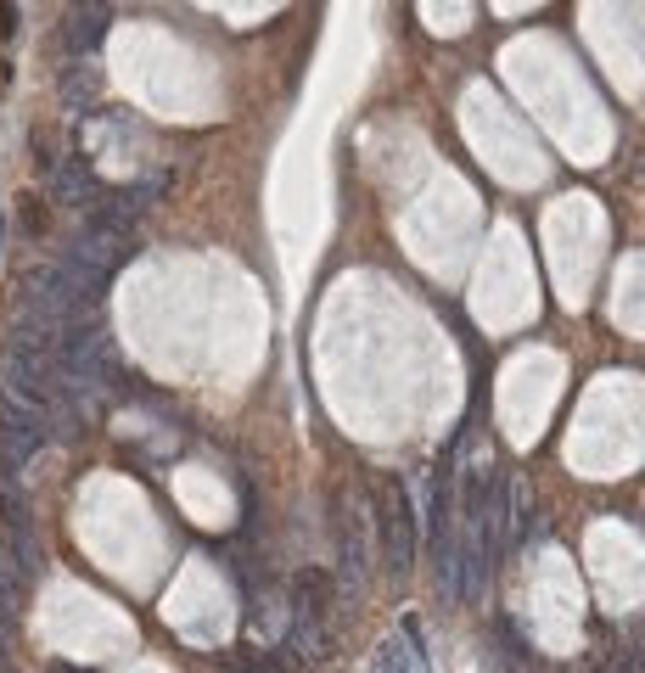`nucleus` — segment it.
I'll return each instance as SVG.
<instances>
[{
    "mask_svg": "<svg viewBox=\"0 0 645 673\" xmlns=\"http://www.w3.org/2000/svg\"><path fill=\"white\" fill-rule=\"evenodd\" d=\"M371 539L382 545V567L393 578H404L416 567V545H421V522H416V500L404 477H382L376 483V516H371Z\"/></svg>",
    "mask_w": 645,
    "mask_h": 673,
    "instance_id": "1",
    "label": "nucleus"
},
{
    "mask_svg": "<svg viewBox=\"0 0 645 673\" xmlns=\"http://www.w3.org/2000/svg\"><path fill=\"white\" fill-rule=\"evenodd\" d=\"M331 573L326 567H298L292 573V623H287V645L303 662H320L331 651Z\"/></svg>",
    "mask_w": 645,
    "mask_h": 673,
    "instance_id": "2",
    "label": "nucleus"
},
{
    "mask_svg": "<svg viewBox=\"0 0 645 673\" xmlns=\"http://www.w3.org/2000/svg\"><path fill=\"white\" fill-rule=\"evenodd\" d=\"M371 556H376V539H371V505L348 494L343 516H337V584L354 595L365 578H371Z\"/></svg>",
    "mask_w": 645,
    "mask_h": 673,
    "instance_id": "3",
    "label": "nucleus"
},
{
    "mask_svg": "<svg viewBox=\"0 0 645 673\" xmlns=\"http://www.w3.org/2000/svg\"><path fill=\"white\" fill-rule=\"evenodd\" d=\"M141 253V236H124V230H107L101 219H85V230L73 236V247L62 258H73L79 270H90V275H107L118 270V264H129V258Z\"/></svg>",
    "mask_w": 645,
    "mask_h": 673,
    "instance_id": "4",
    "label": "nucleus"
},
{
    "mask_svg": "<svg viewBox=\"0 0 645 673\" xmlns=\"http://www.w3.org/2000/svg\"><path fill=\"white\" fill-rule=\"evenodd\" d=\"M51 438V421L34 416V410H17L12 399H0V460L6 466H29L34 455Z\"/></svg>",
    "mask_w": 645,
    "mask_h": 673,
    "instance_id": "5",
    "label": "nucleus"
},
{
    "mask_svg": "<svg viewBox=\"0 0 645 673\" xmlns=\"http://www.w3.org/2000/svg\"><path fill=\"white\" fill-rule=\"evenodd\" d=\"M449 545H455V477L444 466L432 477V500H427V556L444 578H449Z\"/></svg>",
    "mask_w": 645,
    "mask_h": 673,
    "instance_id": "6",
    "label": "nucleus"
},
{
    "mask_svg": "<svg viewBox=\"0 0 645 673\" xmlns=\"http://www.w3.org/2000/svg\"><path fill=\"white\" fill-rule=\"evenodd\" d=\"M51 197H57L62 208H85V214L96 208L101 186H96V169H90L85 152H73V158H62V169H51Z\"/></svg>",
    "mask_w": 645,
    "mask_h": 673,
    "instance_id": "7",
    "label": "nucleus"
},
{
    "mask_svg": "<svg viewBox=\"0 0 645 673\" xmlns=\"http://www.w3.org/2000/svg\"><path fill=\"white\" fill-rule=\"evenodd\" d=\"M57 90H62V107H73V113H90V107L107 96V79H101V68H96L90 57H79V62H68V68H62Z\"/></svg>",
    "mask_w": 645,
    "mask_h": 673,
    "instance_id": "8",
    "label": "nucleus"
},
{
    "mask_svg": "<svg viewBox=\"0 0 645 673\" xmlns=\"http://www.w3.org/2000/svg\"><path fill=\"white\" fill-rule=\"evenodd\" d=\"M107 23H113L107 6H79V12H68V23H62V51H73V62L90 57V51L107 40Z\"/></svg>",
    "mask_w": 645,
    "mask_h": 673,
    "instance_id": "9",
    "label": "nucleus"
},
{
    "mask_svg": "<svg viewBox=\"0 0 645 673\" xmlns=\"http://www.w3.org/2000/svg\"><path fill=\"white\" fill-rule=\"evenodd\" d=\"M17 236H29V242H45L51 236V202L40 191H23L17 197Z\"/></svg>",
    "mask_w": 645,
    "mask_h": 673,
    "instance_id": "10",
    "label": "nucleus"
},
{
    "mask_svg": "<svg viewBox=\"0 0 645 673\" xmlns=\"http://www.w3.org/2000/svg\"><path fill=\"white\" fill-rule=\"evenodd\" d=\"M410 668V651H404L399 640H387L382 651H376V673H404Z\"/></svg>",
    "mask_w": 645,
    "mask_h": 673,
    "instance_id": "11",
    "label": "nucleus"
},
{
    "mask_svg": "<svg viewBox=\"0 0 645 673\" xmlns=\"http://www.w3.org/2000/svg\"><path fill=\"white\" fill-rule=\"evenodd\" d=\"M12 606H17V589H12V578H6V567H0V634H6V617H12Z\"/></svg>",
    "mask_w": 645,
    "mask_h": 673,
    "instance_id": "12",
    "label": "nucleus"
},
{
    "mask_svg": "<svg viewBox=\"0 0 645 673\" xmlns=\"http://www.w3.org/2000/svg\"><path fill=\"white\" fill-rule=\"evenodd\" d=\"M17 23H23V17H17V6H0V40H12Z\"/></svg>",
    "mask_w": 645,
    "mask_h": 673,
    "instance_id": "13",
    "label": "nucleus"
},
{
    "mask_svg": "<svg viewBox=\"0 0 645 673\" xmlns=\"http://www.w3.org/2000/svg\"><path fill=\"white\" fill-rule=\"evenodd\" d=\"M0 236H6V214H0Z\"/></svg>",
    "mask_w": 645,
    "mask_h": 673,
    "instance_id": "14",
    "label": "nucleus"
}]
</instances>
